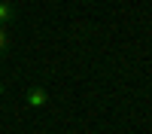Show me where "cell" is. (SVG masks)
Listing matches in <instances>:
<instances>
[{
    "instance_id": "cell-1",
    "label": "cell",
    "mask_w": 152,
    "mask_h": 134,
    "mask_svg": "<svg viewBox=\"0 0 152 134\" xmlns=\"http://www.w3.org/2000/svg\"><path fill=\"white\" fill-rule=\"evenodd\" d=\"M46 101H49V92H46V89H40V85L28 92V107H43Z\"/></svg>"
},
{
    "instance_id": "cell-2",
    "label": "cell",
    "mask_w": 152,
    "mask_h": 134,
    "mask_svg": "<svg viewBox=\"0 0 152 134\" xmlns=\"http://www.w3.org/2000/svg\"><path fill=\"white\" fill-rule=\"evenodd\" d=\"M9 18H12V6L6 3V0H0V24L9 21Z\"/></svg>"
},
{
    "instance_id": "cell-3",
    "label": "cell",
    "mask_w": 152,
    "mask_h": 134,
    "mask_svg": "<svg viewBox=\"0 0 152 134\" xmlns=\"http://www.w3.org/2000/svg\"><path fill=\"white\" fill-rule=\"evenodd\" d=\"M6 49V31H3V24H0V52Z\"/></svg>"
},
{
    "instance_id": "cell-4",
    "label": "cell",
    "mask_w": 152,
    "mask_h": 134,
    "mask_svg": "<svg viewBox=\"0 0 152 134\" xmlns=\"http://www.w3.org/2000/svg\"><path fill=\"white\" fill-rule=\"evenodd\" d=\"M0 92H3V85H0Z\"/></svg>"
}]
</instances>
